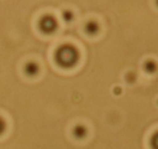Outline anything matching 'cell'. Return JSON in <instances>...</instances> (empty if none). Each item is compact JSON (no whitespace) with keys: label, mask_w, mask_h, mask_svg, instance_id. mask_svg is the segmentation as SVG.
<instances>
[{"label":"cell","mask_w":158,"mask_h":149,"mask_svg":"<svg viewBox=\"0 0 158 149\" xmlns=\"http://www.w3.org/2000/svg\"><path fill=\"white\" fill-rule=\"evenodd\" d=\"M76 58L77 55L75 52L74 48H70V47H63L56 53L57 62L64 66L74 64V62L76 61Z\"/></svg>","instance_id":"cell-1"},{"label":"cell","mask_w":158,"mask_h":149,"mask_svg":"<svg viewBox=\"0 0 158 149\" xmlns=\"http://www.w3.org/2000/svg\"><path fill=\"white\" fill-rule=\"evenodd\" d=\"M40 27H41L42 31L49 33V32H51V31L54 29L55 23L51 18H44V20L41 21V23H40Z\"/></svg>","instance_id":"cell-2"},{"label":"cell","mask_w":158,"mask_h":149,"mask_svg":"<svg viewBox=\"0 0 158 149\" xmlns=\"http://www.w3.org/2000/svg\"><path fill=\"white\" fill-rule=\"evenodd\" d=\"M74 135H75V137H77V138L85 137V136H86V129H85V127L80 126V125H79V126H77V127H75Z\"/></svg>","instance_id":"cell-3"},{"label":"cell","mask_w":158,"mask_h":149,"mask_svg":"<svg viewBox=\"0 0 158 149\" xmlns=\"http://www.w3.org/2000/svg\"><path fill=\"white\" fill-rule=\"evenodd\" d=\"M38 71V68L35 63H28L25 68V72L28 75H35Z\"/></svg>","instance_id":"cell-4"},{"label":"cell","mask_w":158,"mask_h":149,"mask_svg":"<svg viewBox=\"0 0 158 149\" xmlns=\"http://www.w3.org/2000/svg\"><path fill=\"white\" fill-rule=\"evenodd\" d=\"M151 145H152V147H153V149H158V132L152 137Z\"/></svg>","instance_id":"cell-5"},{"label":"cell","mask_w":158,"mask_h":149,"mask_svg":"<svg viewBox=\"0 0 158 149\" xmlns=\"http://www.w3.org/2000/svg\"><path fill=\"white\" fill-rule=\"evenodd\" d=\"M6 129H7V124H6V121L3 120L1 116H0V135H2L5 133Z\"/></svg>","instance_id":"cell-6"}]
</instances>
